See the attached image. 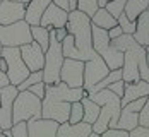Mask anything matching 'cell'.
I'll use <instances>...</instances> for the list:
<instances>
[{
	"mask_svg": "<svg viewBox=\"0 0 149 137\" xmlns=\"http://www.w3.org/2000/svg\"><path fill=\"white\" fill-rule=\"evenodd\" d=\"M65 29L69 34H72L75 48L84 55L86 60H89L96 55V51L93 50V45H91V19L86 14H82L77 9L69 10Z\"/></svg>",
	"mask_w": 149,
	"mask_h": 137,
	"instance_id": "6da1fadb",
	"label": "cell"
},
{
	"mask_svg": "<svg viewBox=\"0 0 149 137\" xmlns=\"http://www.w3.org/2000/svg\"><path fill=\"white\" fill-rule=\"evenodd\" d=\"M50 41L45 50V63H43V82L45 84H57L60 82V67L63 62L60 41L55 40V28H48Z\"/></svg>",
	"mask_w": 149,
	"mask_h": 137,
	"instance_id": "7a4b0ae2",
	"label": "cell"
},
{
	"mask_svg": "<svg viewBox=\"0 0 149 137\" xmlns=\"http://www.w3.org/2000/svg\"><path fill=\"white\" fill-rule=\"evenodd\" d=\"M34 118H41V99L28 89L19 91L12 103V125Z\"/></svg>",
	"mask_w": 149,
	"mask_h": 137,
	"instance_id": "3957f363",
	"label": "cell"
},
{
	"mask_svg": "<svg viewBox=\"0 0 149 137\" xmlns=\"http://www.w3.org/2000/svg\"><path fill=\"white\" fill-rule=\"evenodd\" d=\"M33 41L31 26L24 21H17L12 24H0V43L2 46H22Z\"/></svg>",
	"mask_w": 149,
	"mask_h": 137,
	"instance_id": "277c9868",
	"label": "cell"
},
{
	"mask_svg": "<svg viewBox=\"0 0 149 137\" xmlns=\"http://www.w3.org/2000/svg\"><path fill=\"white\" fill-rule=\"evenodd\" d=\"M0 57H3V60L7 63V70L5 74L9 77V82L17 86L19 82H22L26 76L29 74V69L26 67V63L21 58V51L17 46H3Z\"/></svg>",
	"mask_w": 149,
	"mask_h": 137,
	"instance_id": "5b68a950",
	"label": "cell"
},
{
	"mask_svg": "<svg viewBox=\"0 0 149 137\" xmlns=\"http://www.w3.org/2000/svg\"><path fill=\"white\" fill-rule=\"evenodd\" d=\"M69 111H70V103L69 101H62L55 96L45 94L41 99V118H50L58 123L67 122L69 118Z\"/></svg>",
	"mask_w": 149,
	"mask_h": 137,
	"instance_id": "8992f818",
	"label": "cell"
},
{
	"mask_svg": "<svg viewBox=\"0 0 149 137\" xmlns=\"http://www.w3.org/2000/svg\"><path fill=\"white\" fill-rule=\"evenodd\" d=\"M148 48L141 45H135L134 48H129L123 51V62H122V81L123 82H135L139 81V58L142 53H146Z\"/></svg>",
	"mask_w": 149,
	"mask_h": 137,
	"instance_id": "52a82bcc",
	"label": "cell"
},
{
	"mask_svg": "<svg viewBox=\"0 0 149 137\" xmlns=\"http://www.w3.org/2000/svg\"><path fill=\"white\" fill-rule=\"evenodd\" d=\"M82 81H84V62L63 58L60 67V82H65L69 88H82Z\"/></svg>",
	"mask_w": 149,
	"mask_h": 137,
	"instance_id": "ba28073f",
	"label": "cell"
},
{
	"mask_svg": "<svg viewBox=\"0 0 149 137\" xmlns=\"http://www.w3.org/2000/svg\"><path fill=\"white\" fill-rule=\"evenodd\" d=\"M110 72V69L106 67L103 58L96 53L93 58L84 62V81H82V89L88 91L94 84H98L106 74Z\"/></svg>",
	"mask_w": 149,
	"mask_h": 137,
	"instance_id": "9c48e42d",
	"label": "cell"
},
{
	"mask_svg": "<svg viewBox=\"0 0 149 137\" xmlns=\"http://www.w3.org/2000/svg\"><path fill=\"white\" fill-rule=\"evenodd\" d=\"M17 88L14 84H7L0 88V127L2 130H9L12 127V103L17 96Z\"/></svg>",
	"mask_w": 149,
	"mask_h": 137,
	"instance_id": "30bf717a",
	"label": "cell"
},
{
	"mask_svg": "<svg viewBox=\"0 0 149 137\" xmlns=\"http://www.w3.org/2000/svg\"><path fill=\"white\" fill-rule=\"evenodd\" d=\"M21 51V58L26 63V67L29 69V72L34 70H41L43 63H45V51L41 50V46L38 45L36 41H29L26 45L19 46Z\"/></svg>",
	"mask_w": 149,
	"mask_h": 137,
	"instance_id": "8fae6325",
	"label": "cell"
},
{
	"mask_svg": "<svg viewBox=\"0 0 149 137\" xmlns=\"http://www.w3.org/2000/svg\"><path fill=\"white\" fill-rule=\"evenodd\" d=\"M67 15H69V12L65 9H60L58 5L50 2L46 5L41 19H40V26H43V28H55V29L57 28H63L65 22H67Z\"/></svg>",
	"mask_w": 149,
	"mask_h": 137,
	"instance_id": "7c38bea8",
	"label": "cell"
},
{
	"mask_svg": "<svg viewBox=\"0 0 149 137\" xmlns=\"http://www.w3.org/2000/svg\"><path fill=\"white\" fill-rule=\"evenodd\" d=\"M28 127V137H55L58 122L50 118H34L26 122Z\"/></svg>",
	"mask_w": 149,
	"mask_h": 137,
	"instance_id": "4fadbf2b",
	"label": "cell"
},
{
	"mask_svg": "<svg viewBox=\"0 0 149 137\" xmlns=\"http://www.w3.org/2000/svg\"><path fill=\"white\" fill-rule=\"evenodd\" d=\"M26 3L14 2V0H3L0 2V24H12L21 19H24Z\"/></svg>",
	"mask_w": 149,
	"mask_h": 137,
	"instance_id": "5bb4252c",
	"label": "cell"
},
{
	"mask_svg": "<svg viewBox=\"0 0 149 137\" xmlns=\"http://www.w3.org/2000/svg\"><path fill=\"white\" fill-rule=\"evenodd\" d=\"M142 96H149V82L148 81H135V82H125L123 84V94L120 98V105H127L129 101L142 98Z\"/></svg>",
	"mask_w": 149,
	"mask_h": 137,
	"instance_id": "9a60e30c",
	"label": "cell"
},
{
	"mask_svg": "<svg viewBox=\"0 0 149 137\" xmlns=\"http://www.w3.org/2000/svg\"><path fill=\"white\" fill-rule=\"evenodd\" d=\"M91 132H93L91 123H86V122H82V120L77 123L63 122V123H58L57 136L55 137H88Z\"/></svg>",
	"mask_w": 149,
	"mask_h": 137,
	"instance_id": "2e32d148",
	"label": "cell"
},
{
	"mask_svg": "<svg viewBox=\"0 0 149 137\" xmlns=\"http://www.w3.org/2000/svg\"><path fill=\"white\" fill-rule=\"evenodd\" d=\"M52 0H29L26 3V9H24V21L29 24V26H38L40 24V19L45 12L46 5L50 3Z\"/></svg>",
	"mask_w": 149,
	"mask_h": 137,
	"instance_id": "e0dca14e",
	"label": "cell"
},
{
	"mask_svg": "<svg viewBox=\"0 0 149 137\" xmlns=\"http://www.w3.org/2000/svg\"><path fill=\"white\" fill-rule=\"evenodd\" d=\"M132 36L141 46L149 48V9L135 19V29Z\"/></svg>",
	"mask_w": 149,
	"mask_h": 137,
	"instance_id": "ac0fdd59",
	"label": "cell"
},
{
	"mask_svg": "<svg viewBox=\"0 0 149 137\" xmlns=\"http://www.w3.org/2000/svg\"><path fill=\"white\" fill-rule=\"evenodd\" d=\"M91 24H93V26H98V28H101V29H110V28H113V26L117 24V19L110 14L104 7H100V9L93 14V17H91Z\"/></svg>",
	"mask_w": 149,
	"mask_h": 137,
	"instance_id": "d6986e66",
	"label": "cell"
},
{
	"mask_svg": "<svg viewBox=\"0 0 149 137\" xmlns=\"http://www.w3.org/2000/svg\"><path fill=\"white\" fill-rule=\"evenodd\" d=\"M149 9V0H125L123 5V14L130 21H135L144 10Z\"/></svg>",
	"mask_w": 149,
	"mask_h": 137,
	"instance_id": "ffe728a7",
	"label": "cell"
},
{
	"mask_svg": "<svg viewBox=\"0 0 149 137\" xmlns=\"http://www.w3.org/2000/svg\"><path fill=\"white\" fill-rule=\"evenodd\" d=\"M134 127H137V113H135V111H129L127 108H122L115 129H120V130L129 132V130H132Z\"/></svg>",
	"mask_w": 149,
	"mask_h": 137,
	"instance_id": "44dd1931",
	"label": "cell"
},
{
	"mask_svg": "<svg viewBox=\"0 0 149 137\" xmlns=\"http://www.w3.org/2000/svg\"><path fill=\"white\" fill-rule=\"evenodd\" d=\"M81 105H82V122L86 123H94V120L98 118V113H100V106L94 103V101H91L88 96H84L82 99H81Z\"/></svg>",
	"mask_w": 149,
	"mask_h": 137,
	"instance_id": "7402d4cb",
	"label": "cell"
},
{
	"mask_svg": "<svg viewBox=\"0 0 149 137\" xmlns=\"http://www.w3.org/2000/svg\"><path fill=\"white\" fill-rule=\"evenodd\" d=\"M110 45L113 46V48H117V50H120V51L123 53L125 50L134 48V46L139 45V43L134 40V36H132V34H125V33H122L120 36L113 38V40H110Z\"/></svg>",
	"mask_w": 149,
	"mask_h": 137,
	"instance_id": "603a6c76",
	"label": "cell"
},
{
	"mask_svg": "<svg viewBox=\"0 0 149 137\" xmlns=\"http://www.w3.org/2000/svg\"><path fill=\"white\" fill-rule=\"evenodd\" d=\"M31 38L33 41H36L38 45L41 46V50L45 51L48 48V41H50V34H48V28H43V26H31Z\"/></svg>",
	"mask_w": 149,
	"mask_h": 137,
	"instance_id": "cb8c5ba5",
	"label": "cell"
},
{
	"mask_svg": "<svg viewBox=\"0 0 149 137\" xmlns=\"http://www.w3.org/2000/svg\"><path fill=\"white\" fill-rule=\"evenodd\" d=\"M40 81H43V70H34V72H29L26 79L22 81V82H19L15 88H17V91H24V89H28L31 88L33 84H36V82H40Z\"/></svg>",
	"mask_w": 149,
	"mask_h": 137,
	"instance_id": "d4e9b609",
	"label": "cell"
},
{
	"mask_svg": "<svg viewBox=\"0 0 149 137\" xmlns=\"http://www.w3.org/2000/svg\"><path fill=\"white\" fill-rule=\"evenodd\" d=\"M75 9H77V10H81L82 14H86L91 19L93 14H94L100 7H98V0H77Z\"/></svg>",
	"mask_w": 149,
	"mask_h": 137,
	"instance_id": "484cf974",
	"label": "cell"
},
{
	"mask_svg": "<svg viewBox=\"0 0 149 137\" xmlns=\"http://www.w3.org/2000/svg\"><path fill=\"white\" fill-rule=\"evenodd\" d=\"M117 24L120 26L122 33H125V34H132L134 29H135V21H130L127 15L123 14V12L117 17Z\"/></svg>",
	"mask_w": 149,
	"mask_h": 137,
	"instance_id": "4316f807",
	"label": "cell"
},
{
	"mask_svg": "<svg viewBox=\"0 0 149 137\" xmlns=\"http://www.w3.org/2000/svg\"><path fill=\"white\" fill-rule=\"evenodd\" d=\"M123 5H125V0H108L106 5H104V9L117 19V17L123 12Z\"/></svg>",
	"mask_w": 149,
	"mask_h": 137,
	"instance_id": "83f0119b",
	"label": "cell"
},
{
	"mask_svg": "<svg viewBox=\"0 0 149 137\" xmlns=\"http://www.w3.org/2000/svg\"><path fill=\"white\" fill-rule=\"evenodd\" d=\"M137 125L149 127V99L144 103V106L137 111Z\"/></svg>",
	"mask_w": 149,
	"mask_h": 137,
	"instance_id": "f1b7e54d",
	"label": "cell"
},
{
	"mask_svg": "<svg viewBox=\"0 0 149 137\" xmlns=\"http://www.w3.org/2000/svg\"><path fill=\"white\" fill-rule=\"evenodd\" d=\"M139 77L142 81H148L149 82V67H148V51L141 55L139 58Z\"/></svg>",
	"mask_w": 149,
	"mask_h": 137,
	"instance_id": "f546056e",
	"label": "cell"
},
{
	"mask_svg": "<svg viewBox=\"0 0 149 137\" xmlns=\"http://www.w3.org/2000/svg\"><path fill=\"white\" fill-rule=\"evenodd\" d=\"M10 137H28V127H26V122H17L14 123L10 129Z\"/></svg>",
	"mask_w": 149,
	"mask_h": 137,
	"instance_id": "4dcf8cb0",
	"label": "cell"
},
{
	"mask_svg": "<svg viewBox=\"0 0 149 137\" xmlns=\"http://www.w3.org/2000/svg\"><path fill=\"white\" fill-rule=\"evenodd\" d=\"M45 88H46V84L43 81H40V82L33 84L31 88H28V91H31L34 96H38L40 99H43V96H45ZM24 91H26V89H24Z\"/></svg>",
	"mask_w": 149,
	"mask_h": 137,
	"instance_id": "1f68e13d",
	"label": "cell"
},
{
	"mask_svg": "<svg viewBox=\"0 0 149 137\" xmlns=\"http://www.w3.org/2000/svg\"><path fill=\"white\" fill-rule=\"evenodd\" d=\"M100 137H129V132L120 130V129H106L100 134Z\"/></svg>",
	"mask_w": 149,
	"mask_h": 137,
	"instance_id": "d6a6232c",
	"label": "cell"
},
{
	"mask_svg": "<svg viewBox=\"0 0 149 137\" xmlns=\"http://www.w3.org/2000/svg\"><path fill=\"white\" fill-rule=\"evenodd\" d=\"M129 137H149V127L137 125L132 130H129Z\"/></svg>",
	"mask_w": 149,
	"mask_h": 137,
	"instance_id": "836d02e7",
	"label": "cell"
},
{
	"mask_svg": "<svg viewBox=\"0 0 149 137\" xmlns=\"http://www.w3.org/2000/svg\"><path fill=\"white\" fill-rule=\"evenodd\" d=\"M123 84H125V82L120 79V81H115V82H111V84H110V86H106V88H108V89H110L111 92H115L118 98H122V94H123Z\"/></svg>",
	"mask_w": 149,
	"mask_h": 137,
	"instance_id": "e575fe53",
	"label": "cell"
},
{
	"mask_svg": "<svg viewBox=\"0 0 149 137\" xmlns=\"http://www.w3.org/2000/svg\"><path fill=\"white\" fill-rule=\"evenodd\" d=\"M106 34H108V38H110V40H113V38H117V36H120V34H122V29H120L118 24H115L113 28L106 29Z\"/></svg>",
	"mask_w": 149,
	"mask_h": 137,
	"instance_id": "d590c367",
	"label": "cell"
},
{
	"mask_svg": "<svg viewBox=\"0 0 149 137\" xmlns=\"http://www.w3.org/2000/svg\"><path fill=\"white\" fill-rule=\"evenodd\" d=\"M65 36H67V29H65V26H63V28H57V29H55V40H57V41H62Z\"/></svg>",
	"mask_w": 149,
	"mask_h": 137,
	"instance_id": "8d00e7d4",
	"label": "cell"
},
{
	"mask_svg": "<svg viewBox=\"0 0 149 137\" xmlns=\"http://www.w3.org/2000/svg\"><path fill=\"white\" fill-rule=\"evenodd\" d=\"M7 84H10V82H9V77H7V74L0 69V88H5Z\"/></svg>",
	"mask_w": 149,
	"mask_h": 137,
	"instance_id": "74e56055",
	"label": "cell"
},
{
	"mask_svg": "<svg viewBox=\"0 0 149 137\" xmlns=\"http://www.w3.org/2000/svg\"><path fill=\"white\" fill-rule=\"evenodd\" d=\"M55 5H58L60 9H65L67 12H69V0H52Z\"/></svg>",
	"mask_w": 149,
	"mask_h": 137,
	"instance_id": "f35d334b",
	"label": "cell"
},
{
	"mask_svg": "<svg viewBox=\"0 0 149 137\" xmlns=\"http://www.w3.org/2000/svg\"><path fill=\"white\" fill-rule=\"evenodd\" d=\"M0 69L5 72L7 70V63H5V60H3V57H0Z\"/></svg>",
	"mask_w": 149,
	"mask_h": 137,
	"instance_id": "ab89813d",
	"label": "cell"
},
{
	"mask_svg": "<svg viewBox=\"0 0 149 137\" xmlns=\"http://www.w3.org/2000/svg\"><path fill=\"white\" fill-rule=\"evenodd\" d=\"M75 3H77V0H69V10H74Z\"/></svg>",
	"mask_w": 149,
	"mask_h": 137,
	"instance_id": "60d3db41",
	"label": "cell"
},
{
	"mask_svg": "<svg viewBox=\"0 0 149 137\" xmlns=\"http://www.w3.org/2000/svg\"><path fill=\"white\" fill-rule=\"evenodd\" d=\"M106 2H108V0H98V7H104Z\"/></svg>",
	"mask_w": 149,
	"mask_h": 137,
	"instance_id": "b9f144b4",
	"label": "cell"
},
{
	"mask_svg": "<svg viewBox=\"0 0 149 137\" xmlns=\"http://www.w3.org/2000/svg\"><path fill=\"white\" fill-rule=\"evenodd\" d=\"M88 137H100V134H96V132H91Z\"/></svg>",
	"mask_w": 149,
	"mask_h": 137,
	"instance_id": "7bdbcfd3",
	"label": "cell"
},
{
	"mask_svg": "<svg viewBox=\"0 0 149 137\" xmlns=\"http://www.w3.org/2000/svg\"><path fill=\"white\" fill-rule=\"evenodd\" d=\"M14 2H21V3H28L29 0H14Z\"/></svg>",
	"mask_w": 149,
	"mask_h": 137,
	"instance_id": "ee69618b",
	"label": "cell"
},
{
	"mask_svg": "<svg viewBox=\"0 0 149 137\" xmlns=\"http://www.w3.org/2000/svg\"><path fill=\"white\" fill-rule=\"evenodd\" d=\"M2 132H3V134H5L7 137H10V132H9V130H2Z\"/></svg>",
	"mask_w": 149,
	"mask_h": 137,
	"instance_id": "f6af8a7d",
	"label": "cell"
},
{
	"mask_svg": "<svg viewBox=\"0 0 149 137\" xmlns=\"http://www.w3.org/2000/svg\"><path fill=\"white\" fill-rule=\"evenodd\" d=\"M0 137H7V136H5V134H3V132H0Z\"/></svg>",
	"mask_w": 149,
	"mask_h": 137,
	"instance_id": "bcb514c9",
	"label": "cell"
},
{
	"mask_svg": "<svg viewBox=\"0 0 149 137\" xmlns=\"http://www.w3.org/2000/svg\"><path fill=\"white\" fill-rule=\"evenodd\" d=\"M2 48H3V46H2V43H0V53H2Z\"/></svg>",
	"mask_w": 149,
	"mask_h": 137,
	"instance_id": "7dc6e473",
	"label": "cell"
},
{
	"mask_svg": "<svg viewBox=\"0 0 149 137\" xmlns=\"http://www.w3.org/2000/svg\"><path fill=\"white\" fill-rule=\"evenodd\" d=\"M0 132H2V127H0Z\"/></svg>",
	"mask_w": 149,
	"mask_h": 137,
	"instance_id": "c3c4849f",
	"label": "cell"
},
{
	"mask_svg": "<svg viewBox=\"0 0 149 137\" xmlns=\"http://www.w3.org/2000/svg\"><path fill=\"white\" fill-rule=\"evenodd\" d=\"M0 2H3V0H0Z\"/></svg>",
	"mask_w": 149,
	"mask_h": 137,
	"instance_id": "681fc988",
	"label": "cell"
}]
</instances>
